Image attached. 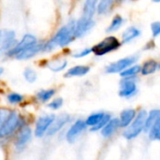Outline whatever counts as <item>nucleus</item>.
I'll return each instance as SVG.
<instances>
[{"instance_id":"obj_35","label":"nucleus","mask_w":160,"mask_h":160,"mask_svg":"<svg viewBox=\"0 0 160 160\" xmlns=\"http://www.w3.org/2000/svg\"><path fill=\"white\" fill-rule=\"evenodd\" d=\"M90 52H91V49H84L82 52H79L77 53H74L73 56L76 57V58H81V57H83L85 55H88Z\"/></svg>"},{"instance_id":"obj_4","label":"nucleus","mask_w":160,"mask_h":160,"mask_svg":"<svg viewBox=\"0 0 160 160\" xmlns=\"http://www.w3.org/2000/svg\"><path fill=\"white\" fill-rule=\"evenodd\" d=\"M21 123V118L19 114L15 112H10L7 120L0 128V139L5 138L12 134Z\"/></svg>"},{"instance_id":"obj_1","label":"nucleus","mask_w":160,"mask_h":160,"mask_svg":"<svg viewBox=\"0 0 160 160\" xmlns=\"http://www.w3.org/2000/svg\"><path fill=\"white\" fill-rule=\"evenodd\" d=\"M74 27H75V22H71L68 25L62 27L56 35L46 44H44L43 51H52L53 50L56 46L64 47L69 44L73 38H74Z\"/></svg>"},{"instance_id":"obj_27","label":"nucleus","mask_w":160,"mask_h":160,"mask_svg":"<svg viewBox=\"0 0 160 160\" xmlns=\"http://www.w3.org/2000/svg\"><path fill=\"white\" fill-rule=\"evenodd\" d=\"M123 22H124V19L121 16L118 15V16L114 17L113 20H112V23H111V25L107 29V31L108 32H113V31L118 30L121 27V25L123 24Z\"/></svg>"},{"instance_id":"obj_15","label":"nucleus","mask_w":160,"mask_h":160,"mask_svg":"<svg viewBox=\"0 0 160 160\" xmlns=\"http://www.w3.org/2000/svg\"><path fill=\"white\" fill-rule=\"evenodd\" d=\"M120 127V122H119V119H111L107 125L102 128V131H101V134L103 137L105 138H108V137H111L117 129L118 128Z\"/></svg>"},{"instance_id":"obj_32","label":"nucleus","mask_w":160,"mask_h":160,"mask_svg":"<svg viewBox=\"0 0 160 160\" xmlns=\"http://www.w3.org/2000/svg\"><path fill=\"white\" fill-rule=\"evenodd\" d=\"M63 105V99L61 98H55L54 100H52L49 105L48 107L52 109V110H57L59 108H61V106Z\"/></svg>"},{"instance_id":"obj_20","label":"nucleus","mask_w":160,"mask_h":160,"mask_svg":"<svg viewBox=\"0 0 160 160\" xmlns=\"http://www.w3.org/2000/svg\"><path fill=\"white\" fill-rule=\"evenodd\" d=\"M158 119H159V111L158 110L152 111L150 112V114L147 115V118H146V121H145V125H144V130L146 132H148Z\"/></svg>"},{"instance_id":"obj_17","label":"nucleus","mask_w":160,"mask_h":160,"mask_svg":"<svg viewBox=\"0 0 160 160\" xmlns=\"http://www.w3.org/2000/svg\"><path fill=\"white\" fill-rule=\"evenodd\" d=\"M90 70L89 67H85V66H76L71 68L70 69L68 70V72L65 74V77L68 78V77H75V76H83L85 74H87Z\"/></svg>"},{"instance_id":"obj_22","label":"nucleus","mask_w":160,"mask_h":160,"mask_svg":"<svg viewBox=\"0 0 160 160\" xmlns=\"http://www.w3.org/2000/svg\"><path fill=\"white\" fill-rule=\"evenodd\" d=\"M105 115L104 112H98V113H94L92 115H90L86 121H85V125L86 126H91V127H95L96 125H98L99 123V121L103 118V116Z\"/></svg>"},{"instance_id":"obj_2","label":"nucleus","mask_w":160,"mask_h":160,"mask_svg":"<svg viewBox=\"0 0 160 160\" xmlns=\"http://www.w3.org/2000/svg\"><path fill=\"white\" fill-rule=\"evenodd\" d=\"M147 118V112L146 111H141L138 113V116L136 117L133 124L126 129L124 132V137L128 140H131L136 138L140 133L144 129L145 121Z\"/></svg>"},{"instance_id":"obj_16","label":"nucleus","mask_w":160,"mask_h":160,"mask_svg":"<svg viewBox=\"0 0 160 160\" xmlns=\"http://www.w3.org/2000/svg\"><path fill=\"white\" fill-rule=\"evenodd\" d=\"M136 116V112L135 110L132 109H128V110H125L122 113H121V118L119 120L120 122V126L123 128H127L130 125V123L133 121V119Z\"/></svg>"},{"instance_id":"obj_34","label":"nucleus","mask_w":160,"mask_h":160,"mask_svg":"<svg viewBox=\"0 0 160 160\" xmlns=\"http://www.w3.org/2000/svg\"><path fill=\"white\" fill-rule=\"evenodd\" d=\"M151 27H152V32H153V35H154V37H158V34L160 33V24L158 22H154V23H152V25H151Z\"/></svg>"},{"instance_id":"obj_18","label":"nucleus","mask_w":160,"mask_h":160,"mask_svg":"<svg viewBox=\"0 0 160 160\" xmlns=\"http://www.w3.org/2000/svg\"><path fill=\"white\" fill-rule=\"evenodd\" d=\"M141 35V32L138 28L136 27H129L128 28L122 35V39H123V43H128L131 40H133L134 38H138Z\"/></svg>"},{"instance_id":"obj_23","label":"nucleus","mask_w":160,"mask_h":160,"mask_svg":"<svg viewBox=\"0 0 160 160\" xmlns=\"http://www.w3.org/2000/svg\"><path fill=\"white\" fill-rule=\"evenodd\" d=\"M68 65V62L66 60H57V61H53L48 64V68L55 72L57 71H61L62 69H64Z\"/></svg>"},{"instance_id":"obj_10","label":"nucleus","mask_w":160,"mask_h":160,"mask_svg":"<svg viewBox=\"0 0 160 160\" xmlns=\"http://www.w3.org/2000/svg\"><path fill=\"white\" fill-rule=\"evenodd\" d=\"M137 85L136 82L130 78H126L120 85L119 95L122 98H130L137 93Z\"/></svg>"},{"instance_id":"obj_6","label":"nucleus","mask_w":160,"mask_h":160,"mask_svg":"<svg viewBox=\"0 0 160 160\" xmlns=\"http://www.w3.org/2000/svg\"><path fill=\"white\" fill-rule=\"evenodd\" d=\"M137 60V57L131 56V57H127L120 59L116 62L112 63L110 66L107 67L106 71L108 73H117V72H122L124 71L127 68L130 67L133 63H135Z\"/></svg>"},{"instance_id":"obj_19","label":"nucleus","mask_w":160,"mask_h":160,"mask_svg":"<svg viewBox=\"0 0 160 160\" xmlns=\"http://www.w3.org/2000/svg\"><path fill=\"white\" fill-rule=\"evenodd\" d=\"M97 4H98V2L95 0L94 1L93 0L86 1L84 4V7H83V16L82 17L87 18V19H92L94 16V13L97 9Z\"/></svg>"},{"instance_id":"obj_24","label":"nucleus","mask_w":160,"mask_h":160,"mask_svg":"<svg viewBox=\"0 0 160 160\" xmlns=\"http://www.w3.org/2000/svg\"><path fill=\"white\" fill-rule=\"evenodd\" d=\"M54 94H55V90H53V89L42 90V91L38 93L37 98H38V100H40L42 102H45V101H48L50 98H52Z\"/></svg>"},{"instance_id":"obj_30","label":"nucleus","mask_w":160,"mask_h":160,"mask_svg":"<svg viewBox=\"0 0 160 160\" xmlns=\"http://www.w3.org/2000/svg\"><path fill=\"white\" fill-rule=\"evenodd\" d=\"M110 120H111V115L105 113V115H104L103 118L99 121V123H98V125H96L95 127H93V128H91V130H92V131H98V130H99L100 128H103L107 125V123H108Z\"/></svg>"},{"instance_id":"obj_31","label":"nucleus","mask_w":160,"mask_h":160,"mask_svg":"<svg viewBox=\"0 0 160 160\" xmlns=\"http://www.w3.org/2000/svg\"><path fill=\"white\" fill-rule=\"evenodd\" d=\"M23 99V97L20 94H16V93H13V94H10L8 96V100L12 103V104H17V103H20L21 101H22Z\"/></svg>"},{"instance_id":"obj_7","label":"nucleus","mask_w":160,"mask_h":160,"mask_svg":"<svg viewBox=\"0 0 160 160\" xmlns=\"http://www.w3.org/2000/svg\"><path fill=\"white\" fill-rule=\"evenodd\" d=\"M94 25H95V22L92 19H87V18L82 17L77 22H75L74 38H82L91 28H93Z\"/></svg>"},{"instance_id":"obj_29","label":"nucleus","mask_w":160,"mask_h":160,"mask_svg":"<svg viewBox=\"0 0 160 160\" xmlns=\"http://www.w3.org/2000/svg\"><path fill=\"white\" fill-rule=\"evenodd\" d=\"M23 76L25 78V80L30 82V83H33L36 80H37V73L35 70H33L32 68H26L23 72Z\"/></svg>"},{"instance_id":"obj_3","label":"nucleus","mask_w":160,"mask_h":160,"mask_svg":"<svg viewBox=\"0 0 160 160\" xmlns=\"http://www.w3.org/2000/svg\"><path fill=\"white\" fill-rule=\"evenodd\" d=\"M120 47V42L115 37H109L103 39L101 42L97 44L91 49V52H93L96 55H104L107 54Z\"/></svg>"},{"instance_id":"obj_21","label":"nucleus","mask_w":160,"mask_h":160,"mask_svg":"<svg viewBox=\"0 0 160 160\" xmlns=\"http://www.w3.org/2000/svg\"><path fill=\"white\" fill-rule=\"evenodd\" d=\"M158 68V63L155 60H149L143 64L142 68H141V71L143 75H150L156 72Z\"/></svg>"},{"instance_id":"obj_9","label":"nucleus","mask_w":160,"mask_h":160,"mask_svg":"<svg viewBox=\"0 0 160 160\" xmlns=\"http://www.w3.org/2000/svg\"><path fill=\"white\" fill-rule=\"evenodd\" d=\"M16 45L15 32L12 30H0V47L2 50L12 49Z\"/></svg>"},{"instance_id":"obj_8","label":"nucleus","mask_w":160,"mask_h":160,"mask_svg":"<svg viewBox=\"0 0 160 160\" xmlns=\"http://www.w3.org/2000/svg\"><path fill=\"white\" fill-rule=\"evenodd\" d=\"M54 115L53 114H47L42 117H40L36 125V129H35V135L37 137H42L44 133L49 129L51 125L52 124L54 120Z\"/></svg>"},{"instance_id":"obj_13","label":"nucleus","mask_w":160,"mask_h":160,"mask_svg":"<svg viewBox=\"0 0 160 160\" xmlns=\"http://www.w3.org/2000/svg\"><path fill=\"white\" fill-rule=\"evenodd\" d=\"M43 47H44V44H42V43H40V44L36 43L35 45L29 47L28 49L24 50L23 52L19 53L18 55H16V58L19 59V60H24V59L31 58L34 55H36L38 52L43 51Z\"/></svg>"},{"instance_id":"obj_5","label":"nucleus","mask_w":160,"mask_h":160,"mask_svg":"<svg viewBox=\"0 0 160 160\" xmlns=\"http://www.w3.org/2000/svg\"><path fill=\"white\" fill-rule=\"evenodd\" d=\"M37 43V38L32 36V35H25L22 39L16 44L9 52H8V55H18L19 53H21L22 52H23L24 50L28 49L29 47L35 45Z\"/></svg>"},{"instance_id":"obj_12","label":"nucleus","mask_w":160,"mask_h":160,"mask_svg":"<svg viewBox=\"0 0 160 160\" xmlns=\"http://www.w3.org/2000/svg\"><path fill=\"white\" fill-rule=\"evenodd\" d=\"M86 128V125H85V122L82 121V120H79L77 121L70 128L69 130L68 131V134H67V140L68 142H73L77 137Z\"/></svg>"},{"instance_id":"obj_36","label":"nucleus","mask_w":160,"mask_h":160,"mask_svg":"<svg viewBox=\"0 0 160 160\" xmlns=\"http://www.w3.org/2000/svg\"><path fill=\"white\" fill-rule=\"evenodd\" d=\"M3 72H4V69H3L2 68H0V75H1V74H2Z\"/></svg>"},{"instance_id":"obj_11","label":"nucleus","mask_w":160,"mask_h":160,"mask_svg":"<svg viewBox=\"0 0 160 160\" xmlns=\"http://www.w3.org/2000/svg\"><path fill=\"white\" fill-rule=\"evenodd\" d=\"M69 121V115L68 114H61L59 115L57 118H54L52 124L51 125V127L49 128L47 134L49 136H52L55 133H57Z\"/></svg>"},{"instance_id":"obj_26","label":"nucleus","mask_w":160,"mask_h":160,"mask_svg":"<svg viewBox=\"0 0 160 160\" xmlns=\"http://www.w3.org/2000/svg\"><path fill=\"white\" fill-rule=\"evenodd\" d=\"M112 4H113V1H111V0H105V1L99 2L97 7L98 14H105L111 8Z\"/></svg>"},{"instance_id":"obj_33","label":"nucleus","mask_w":160,"mask_h":160,"mask_svg":"<svg viewBox=\"0 0 160 160\" xmlns=\"http://www.w3.org/2000/svg\"><path fill=\"white\" fill-rule=\"evenodd\" d=\"M10 112L7 109H0V128L8 117Z\"/></svg>"},{"instance_id":"obj_14","label":"nucleus","mask_w":160,"mask_h":160,"mask_svg":"<svg viewBox=\"0 0 160 160\" xmlns=\"http://www.w3.org/2000/svg\"><path fill=\"white\" fill-rule=\"evenodd\" d=\"M32 137V131L29 128L27 127H24L22 128V129L20 131L18 137H17V140H16V146L18 148H22L31 139Z\"/></svg>"},{"instance_id":"obj_28","label":"nucleus","mask_w":160,"mask_h":160,"mask_svg":"<svg viewBox=\"0 0 160 160\" xmlns=\"http://www.w3.org/2000/svg\"><path fill=\"white\" fill-rule=\"evenodd\" d=\"M149 137L153 141H158L159 139V119L155 123V125L149 130Z\"/></svg>"},{"instance_id":"obj_25","label":"nucleus","mask_w":160,"mask_h":160,"mask_svg":"<svg viewBox=\"0 0 160 160\" xmlns=\"http://www.w3.org/2000/svg\"><path fill=\"white\" fill-rule=\"evenodd\" d=\"M139 72H141V67L140 66H132V67L125 69L124 71H122L121 76L124 78H130V77L137 75Z\"/></svg>"}]
</instances>
